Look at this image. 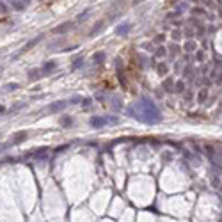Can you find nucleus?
<instances>
[{
	"label": "nucleus",
	"instance_id": "7",
	"mask_svg": "<svg viewBox=\"0 0 222 222\" xmlns=\"http://www.w3.org/2000/svg\"><path fill=\"white\" fill-rule=\"evenodd\" d=\"M195 48V43H187V50H194Z\"/></svg>",
	"mask_w": 222,
	"mask_h": 222
},
{
	"label": "nucleus",
	"instance_id": "1",
	"mask_svg": "<svg viewBox=\"0 0 222 222\" xmlns=\"http://www.w3.org/2000/svg\"><path fill=\"white\" fill-rule=\"evenodd\" d=\"M66 107V101H57L55 105H50V110L52 112H59L61 109H64Z\"/></svg>",
	"mask_w": 222,
	"mask_h": 222
},
{
	"label": "nucleus",
	"instance_id": "2",
	"mask_svg": "<svg viewBox=\"0 0 222 222\" xmlns=\"http://www.w3.org/2000/svg\"><path fill=\"white\" fill-rule=\"evenodd\" d=\"M128 30H130V25H128V23H124V25H119V27H117V34H119V36H121V34H126Z\"/></svg>",
	"mask_w": 222,
	"mask_h": 222
},
{
	"label": "nucleus",
	"instance_id": "9",
	"mask_svg": "<svg viewBox=\"0 0 222 222\" xmlns=\"http://www.w3.org/2000/svg\"><path fill=\"white\" fill-rule=\"evenodd\" d=\"M62 124H64V126H66V124H71V119H66V117H64V119H62Z\"/></svg>",
	"mask_w": 222,
	"mask_h": 222
},
{
	"label": "nucleus",
	"instance_id": "5",
	"mask_svg": "<svg viewBox=\"0 0 222 222\" xmlns=\"http://www.w3.org/2000/svg\"><path fill=\"white\" fill-rule=\"evenodd\" d=\"M25 137H27V133H20V135H16V137H14V141H16V142H20V141H23Z\"/></svg>",
	"mask_w": 222,
	"mask_h": 222
},
{
	"label": "nucleus",
	"instance_id": "4",
	"mask_svg": "<svg viewBox=\"0 0 222 222\" xmlns=\"http://www.w3.org/2000/svg\"><path fill=\"white\" fill-rule=\"evenodd\" d=\"M103 57H105V53H103V52H100V53H96V55H94V61H96V62H101V59H103Z\"/></svg>",
	"mask_w": 222,
	"mask_h": 222
},
{
	"label": "nucleus",
	"instance_id": "3",
	"mask_svg": "<svg viewBox=\"0 0 222 222\" xmlns=\"http://www.w3.org/2000/svg\"><path fill=\"white\" fill-rule=\"evenodd\" d=\"M68 27H70V23H62V25H59L57 29H53V32L59 34V32H62V30H68Z\"/></svg>",
	"mask_w": 222,
	"mask_h": 222
},
{
	"label": "nucleus",
	"instance_id": "8",
	"mask_svg": "<svg viewBox=\"0 0 222 222\" xmlns=\"http://www.w3.org/2000/svg\"><path fill=\"white\" fill-rule=\"evenodd\" d=\"M176 89H178V91H183V84H181V82H178V84H176Z\"/></svg>",
	"mask_w": 222,
	"mask_h": 222
},
{
	"label": "nucleus",
	"instance_id": "6",
	"mask_svg": "<svg viewBox=\"0 0 222 222\" xmlns=\"http://www.w3.org/2000/svg\"><path fill=\"white\" fill-rule=\"evenodd\" d=\"M53 68H55V62H48V64L45 66V70H46V71H48V70H53Z\"/></svg>",
	"mask_w": 222,
	"mask_h": 222
},
{
	"label": "nucleus",
	"instance_id": "10",
	"mask_svg": "<svg viewBox=\"0 0 222 222\" xmlns=\"http://www.w3.org/2000/svg\"><path fill=\"white\" fill-rule=\"evenodd\" d=\"M204 94H206V92H204V91H202L201 94H199V101H202V100H204Z\"/></svg>",
	"mask_w": 222,
	"mask_h": 222
}]
</instances>
